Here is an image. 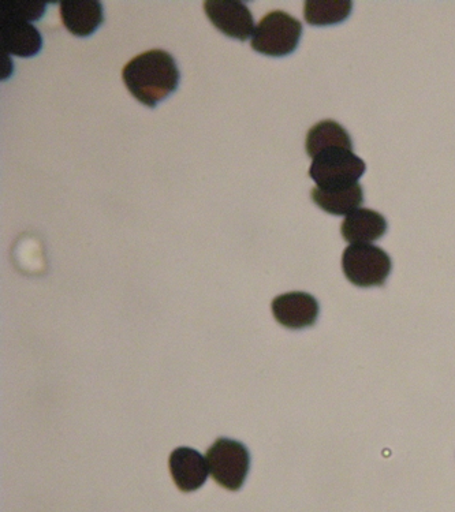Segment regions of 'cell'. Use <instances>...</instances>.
Instances as JSON below:
<instances>
[{
	"label": "cell",
	"instance_id": "obj_3",
	"mask_svg": "<svg viewBox=\"0 0 455 512\" xmlns=\"http://www.w3.org/2000/svg\"><path fill=\"white\" fill-rule=\"evenodd\" d=\"M391 267L389 254L371 244L350 245L342 254L343 274L357 287L383 286Z\"/></svg>",
	"mask_w": 455,
	"mask_h": 512
},
{
	"label": "cell",
	"instance_id": "obj_4",
	"mask_svg": "<svg viewBox=\"0 0 455 512\" xmlns=\"http://www.w3.org/2000/svg\"><path fill=\"white\" fill-rule=\"evenodd\" d=\"M208 469L220 487L238 491L248 477L251 457L248 448L236 440L220 437L207 451Z\"/></svg>",
	"mask_w": 455,
	"mask_h": 512
},
{
	"label": "cell",
	"instance_id": "obj_11",
	"mask_svg": "<svg viewBox=\"0 0 455 512\" xmlns=\"http://www.w3.org/2000/svg\"><path fill=\"white\" fill-rule=\"evenodd\" d=\"M386 231L387 222L384 216L365 208L350 213L341 226L342 237L352 245L371 244L382 238Z\"/></svg>",
	"mask_w": 455,
	"mask_h": 512
},
{
	"label": "cell",
	"instance_id": "obj_10",
	"mask_svg": "<svg viewBox=\"0 0 455 512\" xmlns=\"http://www.w3.org/2000/svg\"><path fill=\"white\" fill-rule=\"evenodd\" d=\"M0 44L3 54L32 58L41 51L43 39L31 22L0 20Z\"/></svg>",
	"mask_w": 455,
	"mask_h": 512
},
{
	"label": "cell",
	"instance_id": "obj_7",
	"mask_svg": "<svg viewBox=\"0 0 455 512\" xmlns=\"http://www.w3.org/2000/svg\"><path fill=\"white\" fill-rule=\"evenodd\" d=\"M272 315L283 327L302 330L316 323L319 304L311 294L294 291L272 301Z\"/></svg>",
	"mask_w": 455,
	"mask_h": 512
},
{
	"label": "cell",
	"instance_id": "obj_14",
	"mask_svg": "<svg viewBox=\"0 0 455 512\" xmlns=\"http://www.w3.org/2000/svg\"><path fill=\"white\" fill-rule=\"evenodd\" d=\"M353 3L345 0H309L304 5L305 21L312 26L341 24L352 13Z\"/></svg>",
	"mask_w": 455,
	"mask_h": 512
},
{
	"label": "cell",
	"instance_id": "obj_15",
	"mask_svg": "<svg viewBox=\"0 0 455 512\" xmlns=\"http://www.w3.org/2000/svg\"><path fill=\"white\" fill-rule=\"evenodd\" d=\"M46 7L47 3L39 0H0V20L37 21Z\"/></svg>",
	"mask_w": 455,
	"mask_h": 512
},
{
	"label": "cell",
	"instance_id": "obj_6",
	"mask_svg": "<svg viewBox=\"0 0 455 512\" xmlns=\"http://www.w3.org/2000/svg\"><path fill=\"white\" fill-rule=\"evenodd\" d=\"M205 16L223 35L246 41L255 33L251 10L241 0H207Z\"/></svg>",
	"mask_w": 455,
	"mask_h": 512
},
{
	"label": "cell",
	"instance_id": "obj_13",
	"mask_svg": "<svg viewBox=\"0 0 455 512\" xmlns=\"http://www.w3.org/2000/svg\"><path fill=\"white\" fill-rule=\"evenodd\" d=\"M305 149L309 158L315 159L317 155L330 149H346L353 152V142L345 127L334 121H322L309 130Z\"/></svg>",
	"mask_w": 455,
	"mask_h": 512
},
{
	"label": "cell",
	"instance_id": "obj_1",
	"mask_svg": "<svg viewBox=\"0 0 455 512\" xmlns=\"http://www.w3.org/2000/svg\"><path fill=\"white\" fill-rule=\"evenodd\" d=\"M177 63L167 51L151 50L134 56L122 70L126 88L141 104L149 108L158 106L179 84Z\"/></svg>",
	"mask_w": 455,
	"mask_h": 512
},
{
	"label": "cell",
	"instance_id": "obj_8",
	"mask_svg": "<svg viewBox=\"0 0 455 512\" xmlns=\"http://www.w3.org/2000/svg\"><path fill=\"white\" fill-rule=\"evenodd\" d=\"M171 477L179 491L189 493L200 489L207 481V459L199 451L189 447H179L171 452L169 461Z\"/></svg>",
	"mask_w": 455,
	"mask_h": 512
},
{
	"label": "cell",
	"instance_id": "obj_2",
	"mask_svg": "<svg viewBox=\"0 0 455 512\" xmlns=\"http://www.w3.org/2000/svg\"><path fill=\"white\" fill-rule=\"evenodd\" d=\"M301 36V22L285 11L277 10L263 17L256 26L251 46L259 54L281 58L297 50Z\"/></svg>",
	"mask_w": 455,
	"mask_h": 512
},
{
	"label": "cell",
	"instance_id": "obj_9",
	"mask_svg": "<svg viewBox=\"0 0 455 512\" xmlns=\"http://www.w3.org/2000/svg\"><path fill=\"white\" fill-rule=\"evenodd\" d=\"M59 7L63 25L74 36H91L103 24V5L99 0H63Z\"/></svg>",
	"mask_w": 455,
	"mask_h": 512
},
{
	"label": "cell",
	"instance_id": "obj_5",
	"mask_svg": "<svg viewBox=\"0 0 455 512\" xmlns=\"http://www.w3.org/2000/svg\"><path fill=\"white\" fill-rule=\"evenodd\" d=\"M364 160L346 149H330L317 155L309 168L316 188L334 189L354 185L365 173Z\"/></svg>",
	"mask_w": 455,
	"mask_h": 512
},
{
	"label": "cell",
	"instance_id": "obj_12",
	"mask_svg": "<svg viewBox=\"0 0 455 512\" xmlns=\"http://www.w3.org/2000/svg\"><path fill=\"white\" fill-rule=\"evenodd\" d=\"M313 203L324 212L337 216H349L350 213L360 209L364 203V192L360 183L343 186V188L312 190Z\"/></svg>",
	"mask_w": 455,
	"mask_h": 512
}]
</instances>
